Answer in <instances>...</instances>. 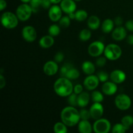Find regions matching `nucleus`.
<instances>
[{
  "label": "nucleus",
  "mask_w": 133,
  "mask_h": 133,
  "mask_svg": "<svg viewBox=\"0 0 133 133\" xmlns=\"http://www.w3.org/2000/svg\"><path fill=\"white\" fill-rule=\"evenodd\" d=\"M61 119L68 127H74L78 125L81 120L79 112L75 107H66L61 111Z\"/></svg>",
  "instance_id": "obj_1"
},
{
  "label": "nucleus",
  "mask_w": 133,
  "mask_h": 133,
  "mask_svg": "<svg viewBox=\"0 0 133 133\" xmlns=\"http://www.w3.org/2000/svg\"><path fill=\"white\" fill-rule=\"evenodd\" d=\"M74 86L71 80L65 77H61L55 81L53 85L54 91L61 97H68L74 92Z\"/></svg>",
  "instance_id": "obj_2"
},
{
  "label": "nucleus",
  "mask_w": 133,
  "mask_h": 133,
  "mask_svg": "<svg viewBox=\"0 0 133 133\" xmlns=\"http://www.w3.org/2000/svg\"><path fill=\"white\" fill-rule=\"evenodd\" d=\"M19 19L16 14L12 12H5L1 17V22L2 25L8 29H12L16 27L18 25Z\"/></svg>",
  "instance_id": "obj_3"
},
{
  "label": "nucleus",
  "mask_w": 133,
  "mask_h": 133,
  "mask_svg": "<svg viewBox=\"0 0 133 133\" xmlns=\"http://www.w3.org/2000/svg\"><path fill=\"white\" fill-rule=\"evenodd\" d=\"M122 55V48L115 44H109L105 46L104 55L109 61H116Z\"/></svg>",
  "instance_id": "obj_4"
},
{
  "label": "nucleus",
  "mask_w": 133,
  "mask_h": 133,
  "mask_svg": "<svg viewBox=\"0 0 133 133\" xmlns=\"http://www.w3.org/2000/svg\"><path fill=\"white\" fill-rule=\"evenodd\" d=\"M33 13L32 9L29 4L22 3L17 7L16 10V14L19 21L26 22L31 17Z\"/></svg>",
  "instance_id": "obj_5"
},
{
  "label": "nucleus",
  "mask_w": 133,
  "mask_h": 133,
  "mask_svg": "<svg viewBox=\"0 0 133 133\" xmlns=\"http://www.w3.org/2000/svg\"><path fill=\"white\" fill-rule=\"evenodd\" d=\"M112 129L110 121L105 118H99L93 125V131L96 133H108Z\"/></svg>",
  "instance_id": "obj_6"
},
{
  "label": "nucleus",
  "mask_w": 133,
  "mask_h": 133,
  "mask_svg": "<svg viewBox=\"0 0 133 133\" xmlns=\"http://www.w3.org/2000/svg\"><path fill=\"white\" fill-rule=\"evenodd\" d=\"M116 107L121 110H127L130 109L132 104L129 96L125 94H120L116 97L114 100Z\"/></svg>",
  "instance_id": "obj_7"
},
{
  "label": "nucleus",
  "mask_w": 133,
  "mask_h": 133,
  "mask_svg": "<svg viewBox=\"0 0 133 133\" xmlns=\"http://www.w3.org/2000/svg\"><path fill=\"white\" fill-rule=\"evenodd\" d=\"M105 45L101 41H94L91 43L88 48V53L91 57H99L104 53Z\"/></svg>",
  "instance_id": "obj_8"
},
{
  "label": "nucleus",
  "mask_w": 133,
  "mask_h": 133,
  "mask_svg": "<svg viewBox=\"0 0 133 133\" xmlns=\"http://www.w3.org/2000/svg\"><path fill=\"white\" fill-rule=\"evenodd\" d=\"M22 35L23 38L28 42L35 41L37 38V32L35 27L31 25H26L22 29Z\"/></svg>",
  "instance_id": "obj_9"
},
{
  "label": "nucleus",
  "mask_w": 133,
  "mask_h": 133,
  "mask_svg": "<svg viewBox=\"0 0 133 133\" xmlns=\"http://www.w3.org/2000/svg\"><path fill=\"white\" fill-rule=\"evenodd\" d=\"M99 79L97 75H95L94 74L89 75L84 79L83 82V85L85 88L88 90L92 91L94 90L99 84Z\"/></svg>",
  "instance_id": "obj_10"
},
{
  "label": "nucleus",
  "mask_w": 133,
  "mask_h": 133,
  "mask_svg": "<svg viewBox=\"0 0 133 133\" xmlns=\"http://www.w3.org/2000/svg\"><path fill=\"white\" fill-rule=\"evenodd\" d=\"M62 10L61 6L57 4H53L49 9L48 16L51 21L53 22H57L61 19L62 17Z\"/></svg>",
  "instance_id": "obj_11"
},
{
  "label": "nucleus",
  "mask_w": 133,
  "mask_h": 133,
  "mask_svg": "<svg viewBox=\"0 0 133 133\" xmlns=\"http://www.w3.org/2000/svg\"><path fill=\"white\" fill-rule=\"evenodd\" d=\"M91 118L94 120L102 118L104 113V108L101 103H94L90 108Z\"/></svg>",
  "instance_id": "obj_12"
},
{
  "label": "nucleus",
  "mask_w": 133,
  "mask_h": 133,
  "mask_svg": "<svg viewBox=\"0 0 133 133\" xmlns=\"http://www.w3.org/2000/svg\"><path fill=\"white\" fill-rule=\"evenodd\" d=\"M44 74L48 76L55 75L58 71V66L57 62L53 61H49L45 62L43 67Z\"/></svg>",
  "instance_id": "obj_13"
},
{
  "label": "nucleus",
  "mask_w": 133,
  "mask_h": 133,
  "mask_svg": "<svg viewBox=\"0 0 133 133\" xmlns=\"http://www.w3.org/2000/svg\"><path fill=\"white\" fill-rule=\"evenodd\" d=\"M60 6L63 12L67 14L75 12L77 9V5L74 0H62L60 3Z\"/></svg>",
  "instance_id": "obj_14"
},
{
  "label": "nucleus",
  "mask_w": 133,
  "mask_h": 133,
  "mask_svg": "<svg viewBox=\"0 0 133 133\" xmlns=\"http://www.w3.org/2000/svg\"><path fill=\"white\" fill-rule=\"evenodd\" d=\"M102 92L107 96H112L118 91V86L116 83L111 81H107L103 83L102 86Z\"/></svg>",
  "instance_id": "obj_15"
},
{
  "label": "nucleus",
  "mask_w": 133,
  "mask_h": 133,
  "mask_svg": "<svg viewBox=\"0 0 133 133\" xmlns=\"http://www.w3.org/2000/svg\"><path fill=\"white\" fill-rule=\"evenodd\" d=\"M110 79L112 81L116 84H121L125 81L126 74L122 70H115L110 73Z\"/></svg>",
  "instance_id": "obj_16"
},
{
  "label": "nucleus",
  "mask_w": 133,
  "mask_h": 133,
  "mask_svg": "<svg viewBox=\"0 0 133 133\" xmlns=\"http://www.w3.org/2000/svg\"><path fill=\"white\" fill-rule=\"evenodd\" d=\"M127 37V29L122 26H118L112 32V38L116 41H122Z\"/></svg>",
  "instance_id": "obj_17"
},
{
  "label": "nucleus",
  "mask_w": 133,
  "mask_h": 133,
  "mask_svg": "<svg viewBox=\"0 0 133 133\" xmlns=\"http://www.w3.org/2000/svg\"><path fill=\"white\" fill-rule=\"evenodd\" d=\"M78 131L81 133H91L93 131V126L88 120L81 119L78 123Z\"/></svg>",
  "instance_id": "obj_18"
},
{
  "label": "nucleus",
  "mask_w": 133,
  "mask_h": 133,
  "mask_svg": "<svg viewBox=\"0 0 133 133\" xmlns=\"http://www.w3.org/2000/svg\"><path fill=\"white\" fill-rule=\"evenodd\" d=\"M91 96L87 92H83L78 95L77 105L81 108L86 107L88 105Z\"/></svg>",
  "instance_id": "obj_19"
},
{
  "label": "nucleus",
  "mask_w": 133,
  "mask_h": 133,
  "mask_svg": "<svg viewBox=\"0 0 133 133\" xmlns=\"http://www.w3.org/2000/svg\"><path fill=\"white\" fill-rule=\"evenodd\" d=\"M54 43L55 40L53 38V36L49 35L42 36L39 40V45L44 49H48L52 47Z\"/></svg>",
  "instance_id": "obj_20"
},
{
  "label": "nucleus",
  "mask_w": 133,
  "mask_h": 133,
  "mask_svg": "<svg viewBox=\"0 0 133 133\" xmlns=\"http://www.w3.org/2000/svg\"><path fill=\"white\" fill-rule=\"evenodd\" d=\"M101 25L99 18L96 16H91L87 21V25L90 29L97 30Z\"/></svg>",
  "instance_id": "obj_21"
},
{
  "label": "nucleus",
  "mask_w": 133,
  "mask_h": 133,
  "mask_svg": "<svg viewBox=\"0 0 133 133\" xmlns=\"http://www.w3.org/2000/svg\"><path fill=\"white\" fill-rule=\"evenodd\" d=\"M114 24L115 23H114V20L107 18L101 24V30L105 33H109L110 32H112L114 30Z\"/></svg>",
  "instance_id": "obj_22"
},
{
  "label": "nucleus",
  "mask_w": 133,
  "mask_h": 133,
  "mask_svg": "<svg viewBox=\"0 0 133 133\" xmlns=\"http://www.w3.org/2000/svg\"><path fill=\"white\" fill-rule=\"evenodd\" d=\"M82 70L87 75H92L96 71V66L90 61H84L82 64Z\"/></svg>",
  "instance_id": "obj_23"
},
{
  "label": "nucleus",
  "mask_w": 133,
  "mask_h": 133,
  "mask_svg": "<svg viewBox=\"0 0 133 133\" xmlns=\"http://www.w3.org/2000/svg\"><path fill=\"white\" fill-rule=\"evenodd\" d=\"M67 127L68 126L61 121V122H57L54 125L53 130L55 133H66L68 132Z\"/></svg>",
  "instance_id": "obj_24"
},
{
  "label": "nucleus",
  "mask_w": 133,
  "mask_h": 133,
  "mask_svg": "<svg viewBox=\"0 0 133 133\" xmlns=\"http://www.w3.org/2000/svg\"><path fill=\"white\" fill-rule=\"evenodd\" d=\"M79 76H80L79 71L75 68L71 67L69 69L65 77H67L70 80H75V79H78Z\"/></svg>",
  "instance_id": "obj_25"
},
{
  "label": "nucleus",
  "mask_w": 133,
  "mask_h": 133,
  "mask_svg": "<svg viewBox=\"0 0 133 133\" xmlns=\"http://www.w3.org/2000/svg\"><path fill=\"white\" fill-rule=\"evenodd\" d=\"M91 99L94 103H101L104 100V96L99 91L93 90L91 94Z\"/></svg>",
  "instance_id": "obj_26"
},
{
  "label": "nucleus",
  "mask_w": 133,
  "mask_h": 133,
  "mask_svg": "<svg viewBox=\"0 0 133 133\" xmlns=\"http://www.w3.org/2000/svg\"><path fill=\"white\" fill-rule=\"evenodd\" d=\"M91 36H92L91 31L87 29H84L81 30V32H79V38L81 41L87 42L90 39Z\"/></svg>",
  "instance_id": "obj_27"
},
{
  "label": "nucleus",
  "mask_w": 133,
  "mask_h": 133,
  "mask_svg": "<svg viewBox=\"0 0 133 133\" xmlns=\"http://www.w3.org/2000/svg\"><path fill=\"white\" fill-rule=\"evenodd\" d=\"M75 20L78 22H83L88 18V13L84 10H78L75 12Z\"/></svg>",
  "instance_id": "obj_28"
},
{
  "label": "nucleus",
  "mask_w": 133,
  "mask_h": 133,
  "mask_svg": "<svg viewBox=\"0 0 133 133\" xmlns=\"http://www.w3.org/2000/svg\"><path fill=\"white\" fill-rule=\"evenodd\" d=\"M48 33L49 35L53 36H57L61 33V27L60 25H58L57 24H53L49 26L48 29Z\"/></svg>",
  "instance_id": "obj_29"
},
{
  "label": "nucleus",
  "mask_w": 133,
  "mask_h": 133,
  "mask_svg": "<svg viewBox=\"0 0 133 133\" xmlns=\"http://www.w3.org/2000/svg\"><path fill=\"white\" fill-rule=\"evenodd\" d=\"M29 5L32 9L33 13H37L42 6V0H31Z\"/></svg>",
  "instance_id": "obj_30"
},
{
  "label": "nucleus",
  "mask_w": 133,
  "mask_h": 133,
  "mask_svg": "<svg viewBox=\"0 0 133 133\" xmlns=\"http://www.w3.org/2000/svg\"><path fill=\"white\" fill-rule=\"evenodd\" d=\"M122 123L127 127V129H129L130 127L133 125V116L131 115H126L123 116L122 119Z\"/></svg>",
  "instance_id": "obj_31"
},
{
  "label": "nucleus",
  "mask_w": 133,
  "mask_h": 133,
  "mask_svg": "<svg viewBox=\"0 0 133 133\" xmlns=\"http://www.w3.org/2000/svg\"><path fill=\"white\" fill-rule=\"evenodd\" d=\"M127 127H125L122 123H116L112 127V133H124L127 131Z\"/></svg>",
  "instance_id": "obj_32"
},
{
  "label": "nucleus",
  "mask_w": 133,
  "mask_h": 133,
  "mask_svg": "<svg viewBox=\"0 0 133 133\" xmlns=\"http://www.w3.org/2000/svg\"><path fill=\"white\" fill-rule=\"evenodd\" d=\"M58 22H59L60 27L62 28H67L71 23V19L68 16V15L65 16H62Z\"/></svg>",
  "instance_id": "obj_33"
},
{
  "label": "nucleus",
  "mask_w": 133,
  "mask_h": 133,
  "mask_svg": "<svg viewBox=\"0 0 133 133\" xmlns=\"http://www.w3.org/2000/svg\"><path fill=\"white\" fill-rule=\"evenodd\" d=\"M77 97L78 95L74 93L71 94L69 96H68V101L70 106L76 107L77 105Z\"/></svg>",
  "instance_id": "obj_34"
},
{
  "label": "nucleus",
  "mask_w": 133,
  "mask_h": 133,
  "mask_svg": "<svg viewBox=\"0 0 133 133\" xmlns=\"http://www.w3.org/2000/svg\"><path fill=\"white\" fill-rule=\"evenodd\" d=\"M79 114H80L81 119L88 120V119L91 118L90 110H87V109H81V110L79 111Z\"/></svg>",
  "instance_id": "obj_35"
},
{
  "label": "nucleus",
  "mask_w": 133,
  "mask_h": 133,
  "mask_svg": "<svg viewBox=\"0 0 133 133\" xmlns=\"http://www.w3.org/2000/svg\"><path fill=\"white\" fill-rule=\"evenodd\" d=\"M97 75L99 79L100 82H101V83H105V82L108 81L109 77H110L109 74L104 71H101L98 72Z\"/></svg>",
  "instance_id": "obj_36"
},
{
  "label": "nucleus",
  "mask_w": 133,
  "mask_h": 133,
  "mask_svg": "<svg viewBox=\"0 0 133 133\" xmlns=\"http://www.w3.org/2000/svg\"><path fill=\"white\" fill-rule=\"evenodd\" d=\"M107 58L105 57H99L96 61V66L99 68H102L105 66L107 63Z\"/></svg>",
  "instance_id": "obj_37"
},
{
  "label": "nucleus",
  "mask_w": 133,
  "mask_h": 133,
  "mask_svg": "<svg viewBox=\"0 0 133 133\" xmlns=\"http://www.w3.org/2000/svg\"><path fill=\"white\" fill-rule=\"evenodd\" d=\"M70 68H71V66H70L69 64L64 65L62 67H61V70H60V74H61V76L66 77V74H67L68 71L69 69H70Z\"/></svg>",
  "instance_id": "obj_38"
},
{
  "label": "nucleus",
  "mask_w": 133,
  "mask_h": 133,
  "mask_svg": "<svg viewBox=\"0 0 133 133\" xmlns=\"http://www.w3.org/2000/svg\"><path fill=\"white\" fill-rule=\"evenodd\" d=\"M64 58V55L62 52H58L55 54L54 57V60L57 63H61Z\"/></svg>",
  "instance_id": "obj_39"
},
{
  "label": "nucleus",
  "mask_w": 133,
  "mask_h": 133,
  "mask_svg": "<svg viewBox=\"0 0 133 133\" xmlns=\"http://www.w3.org/2000/svg\"><path fill=\"white\" fill-rule=\"evenodd\" d=\"M83 92V87L82 84H77L74 87V92L76 94L79 95Z\"/></svg>",
  "instance_id": "obj_40"
},
{
  "label": "nucleus",
  "mask_w": 133,
  "mask_h": 133,
  "mask_svg": "<svg viewBox=\"0 0 133 133\" xmlns=\"http://www.w3.org/2000/svg\"><path fill=\"white\" fill-rule=\"evenodd\" d=\"M50 0H42V6L44 9H49L51 6Z\"/></svg>",
  "instance_id": "obj_41"
},
{
  "label": "nucleus",
  "mask_w": 133,
  "mask_h": 133,
  "mask_svg": "<svg viewBox=\"0 0 133 133\" xmlns=\"http://www.w3.org/2000/svg\"><path fill=\"white\" fill-rule=\"evenodd\" d=\"M125 28L129 31L133 32V19L128 20L125 23Z\"/></svg>",
  "instance_id": "obj_42"
},
{
  "label": "nucleus",
  "mask_w": 133,
  "mask_h": 133,
  "mask_svg": "<svg viewBox=\"0 0 133 133\" xmlns=\"http://www.w3.org/2000/svg\"><path fill=\"white\" fill-rule=\"evenodd\" d=\"M114 22L115 25H116L117 26H122L123 23V19L122 17L117 16L116 18H115Z\"/></svg>",
  "instance_id": "obj_43"
},
{
  "label": "nucleus",
  "mask_w": 133,
  "mask_h": 133,
  "mask_svg": "<svg viewBox=\"0 0 133 133\" xmlns=\"http://www.w3.org/2000/svg\"><path fill=\"white\" fill-rule=\"evenodd\" d=\"M6 85V80L3 74H0V88L3 89Z\"/></svg>",
  "instance_id": "obj_44"
},
{
  "label": "nucleus",
  "mask_w": 133,
  "mask_h": 133,
  "mask_svg": "<svg viewBox=\"0 0 133 133\" xmlns=\"http://www.w3.org/2000/svg\"><path fill=\"white\" fill-rule=\"evenodd\" d=\"M6 1L5 0H0V11H3L6 7Z\"/></svg>",
  "instance_id": "obj_45"
},
{
  "label": "nucleus",
  "mask_w": 133,
  "mask_h": 133,
  "mask_svg": "<svg viewBox=\"0 0 133 133\" xmlns=\"http://www.w3.org/2000/svg\"><path fill=\"white\" fill-rule=\"evenodd\" d=\"M127 42L129 45H133V35H129L127 36Z\"/></svg>",
  "instance_id": "obj_46"
},
{
  "label": "nucleus",
  "mask_w": 133,
  "mask_h": 133,
  "mask_svg": "<svg viewBox=\"0 0 133 133\" xmlns=\"http://www.w3.org/2000/svg\"><path fill=\"white\" fill-rule=\"evenodd\" d=\"M68 16L70 17V18L71 19H75V12H72L70 13V14H68Z\"/></svg>",
  "instance_id": "obj_47"
},
{
  "label": "nucleus",
  "mask_w": 133,
  "mask_h": 133,
  "mask_svg": "<svg viewBox=\"0 0 133 133\" xmlns=\"http://www.w3.org/2000/svg\"><path fill=\"white\" fill-rule=\"evenodd\" d=\"M52 4H58L60 3L62 0H50Z\"/></svg>",
  "instance_id": "obj_48"
},
{
  "label": "nucleus",
  "mask_w": 133,
  "mask_h": 133,
  "mask_svg": "<svg viewBox=\"0 0 133 133\" xmlns=\"http://www.w3.org/2000/svg\"><path fill=\"white\" fill-rule=\"evenodd\" d=\"M20 1H22V3H28L30 2L31 0H20Z\"/></svg>",
  "instance_id": "obj_49"
},
{
  "label": "nucleus",
  "mask_w": 133,
  "mask_h": 133,
  "mask_svg": "<svg viewBox=\"0 0 133 133\" xmlns=\"http://www.w3.org/2000/svg\"><path fill=\"white\" fill-rule=\"evenodd\" d=\"M74 1H81V0H74Z\"/></svg>",
  "instance_id": "obj_50"
}]
</instances>
